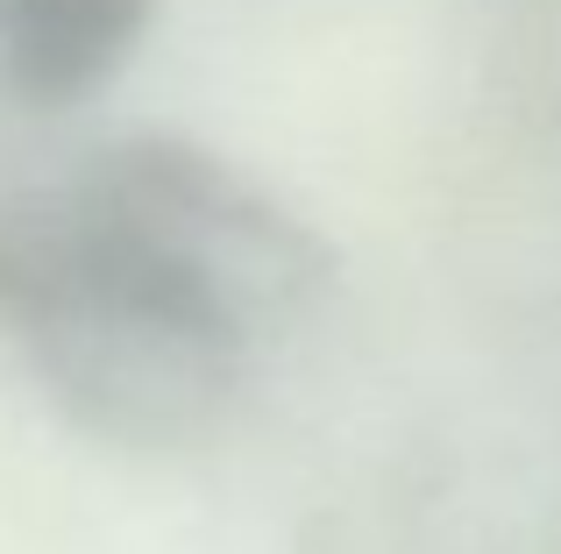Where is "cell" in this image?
<instances>
[{
	"mask_svg": "<svg viewBox=\"0 0 561 554\" xmlns=\"http://www.w3.org/2000/svg\"><path fill=\"white\" fill-rule=\"evenodd\" d=\"M320 235L185 136H114L57 193L0 199V334L71 427L185 448L256 348L328 299Z\"/></svg>",
	"mask_w": 561,
	"mask_h": 554,
	"instance_id": "cell-1",
	"label": "cell"
},
{
	"mask_svg": "<svg viewBox=\"0 0 561 554\" xmlns=\"http://www.w3.org/2000/svg\"><path fill=\"white\" fill-rule=\"evenodd\" d=\"M157 0H0V71L28 107H79L142 43Z\"/></svg>",
	"mask_w": 561,
	"mask_h": 554,
	"instance_id": "cell-2",
	"label": "cell"
}]
</instances>
